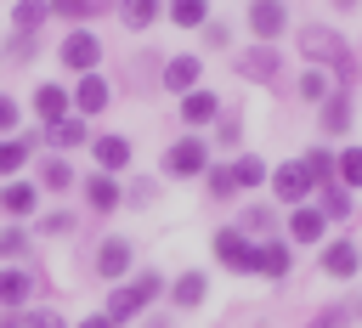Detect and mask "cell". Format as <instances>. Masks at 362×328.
<instances>
[{"instance_id": "cell-25", "label": "cell", "mask_w": 362, "mask_h": 328, "mask_svg": "<svg viewBox=\"0 0 362 328\" xmlns=\"http://www.w3.org/2000/svg\"><path fill=\"white\" fill-rule=\"evenodd\" d=\"M322 124L328 130H345L351 124V96L339 90V96H322Z\"/></svg>"}, {"instance_id": "cell-43", "label": "cell", "mask_w": 362, "mask_h": 328, "mask_svg": "<svg viewBox=\"0 0 362 328\" xmlns=\"http://www.w3.org/2000/svg\"><path fill=\"white\" fill-rule=\"evenodd\" d=\"M334 6H356V0H334Z\"/></svg>"}, {"instance_id": "cell-15", "label": "cell", "mask_w": 362, "mask_h": 328, "mask_svg": "<svg viewBox=\"0 0 362 328\" xmlns=\"http://www.w3.org/2000/svg\"><path fill=\"white\" fill-rule=\"evenodd\" d=\"M215 107H221V102H215L209 90H187V96H181V119H187V124H209Z\"/></svg>"}, {"instance_id": "cell-31", "label": "cell", "mask_w": 362, "mask_h": 328, "mask_svg": "<svg viewBox=\"0 0 362 328\" xmlns=\"http://www.w3.org/2000/svg\"><path fill=\"white\" fill-rule=\"evenodd\" d=\"M300 164H305V175H311V181H328V175H334V158H328L322 147H317V153H305Z\"/></svg>"}, {"instance_id": "cell-19", "label": "cell", "mask_w": 362, "mask_h": 328, "mask_svg": "<svg viewBox=\"0 0 362 328\" xmlns=\"http://www.w3.org/2000/svg\"><path fill=\"white\" fill-rule=\"evenodd\" d=\"M34 294V277L28 271H0V305H23Z\"/></svg>"}, {"instance_id": "cell-16", "label": "cell", "mask_w": 362, "mask_h": 328, "mask_svg": "<svg viewBox=\"0 0 362 328\" xmlns=\"http://www.w3.org/2000/svg\"><path fill=\"white\" fill-rule=\"evenodd\" d=\"M255 271L283 277V271H288V243H255Z\"/></svg>"}, {"instance_id": "cell-32", "label": "cell", "mask_w": 362, "mask_h": 328, "mask_svg": "<svg viewBox=\"0 0 362 328\" xmlns=\"http://www.w3.org/2000/svg\"><path fill=\"white\" fill-rule=\"evenodd\" d=\"M40 181H45V187H68V181H74V170H68L62 158H45V170H40Z\"/></svg>"}, {"instance_id": "cell-37", "label": "cell", "mask_w": 362, "mask_h": 328, "mask_svg": "<svg viewBox=\"0 0 362 328\" xmlns=\"http://www.w3.org/2000/svg\"><path fill=\"white\" fill-rule=\"evenodd\" d=\"M23 328H62V317H57V311H28Z\"/></svg>"}, {"instance_id": "cell-14", "label": "cell", "mask_w": 362, "mask_h": 328, "mask_svg": "<svg viewBox=\"0 0 362 328\" xmlns=\"http://www.w3.org/2000/svg\"><path fill=\"white\" fill-rule=\"evenodd\" d=\"M238 68H243L249 79H272V74H277V51H272V45H255V51L238 57Z\"/></svg>"}, {"instance_id": "cell-8", "label": "cell", "mask_w": 362, "mask_h": 328, "mask_svg": "<svg viewBox=\"0 0 362 328\" xmlns=\"http://www.w3.org/2000/svg\"><path fill=\"white\" fill-rule=\"evenodd\" d=\"M96 271H102V277H124V271H130V243H124V238H107V243L96 249Z\"/></svg>"}, {"instance_id": "cell-13", "label": "cell", "mask_w": 362, "mask_h": 328, "mask_svg": "<svg viewBox=\"0 0 362 328\" xmlns=\"http://www.w3.org/2000/svg\"><path fill=\"white\" fill-rule=\"evenodd\" d=\"M51 17V6L45 0H17L11 6V23H17V34H40V23Z\"/></svg>"}, {"instance_id": "cell-36", "label": "cell", "mask_w": 362, "mask_h": 328, "mask_svg": "<svg viewBox=\"0 0 362 328\" xmlns=\"http://www.w3.org/2000/svg\"><path fill=\"white\" fill-rule=\"evenodd\" d=\"M28 249V232H0V254H23Z\"/></svg>"}, {"instance_id": "cell-23", "label": "cell", "mask_w": 362, "mask_h": 328, "mask_svg": "<svg viewBox=\"0 0 362 328\" xmlns=\"http://www.w3.org/2000/svg\"><path fill=\"white\" fill-rule=\"evenodd\" d=\"M204 288H209V283H204V271H181L170 294H175V305H198V300H204Z\"/></svg>"}, {"instance_id": "cell-1", "label": "cell", "mask_w": 362, "mask_h": 328, "mask_svg": "<svg viewBox=\"0 0 362 328\" xmlns=\"http://www.w3.org/2000/svg\"><path fill=\"white\" fill-rule=\"evenodd\" d=\"M300 51L311 57V62H334L339 68V79H351L356 68H351V51H345V40L334 34V28H300Z\"/></svg>"}, {"instance_id": "cell-42", "label": "cell", "mask_w": 362, "mask_h": 328, "mask_svg": "<svg viewBox=\"0 0 362 328\" xmlns=\"http://www.w3.org/2000/svg\"><path fill=\"white\" fill-rule=\"evenodd\" d=\"M79 328H113V322H107V317H85Z\"/></svg>"}, {"instance_id": "cell-12", "label": "cell", "mask_w": 362, "mask_h": 328, "mask_svg": "<svg viewBox=\"0 0 362 328\" xmlns=\"http://www.w3.org/2000/svg\"><path fill=\"white\" fill-rule=\"evenodd\" d=\"M85 198H90V209H102V215L124 204V192L113 187V175H85Z\"/></svg>"}, {"instance_id": "cell-18", "label": "cell", "mask_w": 362, "mask_h": 328, "mask_svg": "<svg viewBox=\"0 0 362 328\" xmlns=\"http://www.w3.org/2000/svg\"><path fill=\"white\" fill-rule=\"evenodd\" d=\"M164 85H170V90H181V96H187V90H192V85H198V57H175V62H170V68H164Z\"/></svg>"}, {"instance_id": "cell-24", "label": "cell", "mask_w": 362, "mask_h": 328, "mask_svg": "<svg viewBox=\"0 0 362 328\" xmlns=\"http://www.w3.org/2000/svg\"><path fill=\"white\" fill-rule=\"evenodd\" d=\"M119 17H124L130 28H153V17H158V0H119Z\"/></svg>"}, {"instance_id": "cell-26", "label": "cell", "mask_w": 362, "mask_h": 328, "mask_svg": "<svg viewBox=\"0 0 362 328\" xmlns=\"http://www.w3.org/2000/svg\"><path fill=\"white\" fill-rule=\"evenodd\" d=\"M45 136H51L57 147H79V141H85V119H57V124H45Z\"/></svg>"}, {"instance_id": "cell-22", "label": "cell", "mask_w": 362, "mask_h": 328, "mask_svg": "<svg viewBox=\"0 0 362 328\" xmlns=\"http://www.w3.org/2000/svg\"><path fill=\"white\" fill-rule=\"evenodd\" d=\"M288 232H294L300 243H317V238H322V209H294Z\"/></svg>"}, {"instance_id": "cell-10", "label": "cell", "mask_w": 362, "mask_h": 328, "mask_svg": "<svg viewBox=\"0 0 362 328\" xmlns=\"http://www.w3.org/2000/svg\"><path fill=\"white\" fill-rule=\"evenodd\" d=\"M34 113H40L45 124L68 119V90H62V85H40V90H34Z\"/></svg>"}, {"instance_id": "cell-41", "label": "cell", "mask_w": 362, "mask_h": 328, "mask_svg": "<svg viewBox=\"0 0 362 328\" xmlns=\"http://www.w3.org/2000/svg\"><path fill=\"white\" fill-rule=\"evenodd\" d=\"M339 322H345V311H322V317H317L311 328H339Z\"/></svg>"}, {"instance_id": "cell-27", "label": "cell", "mask_w": 362, "mask_h": 328, "mask_svg": "<svg viewBox=\"0 0 362 328\" xmlns=\"http://www.w3.org/2000/svg\"><path fill=\"white\" fill-rule=\"evenodd\" d=\"M170 17H175L181 28H198V23L209 17V6H204V0H170Z\"/></svg>"}, {"instance_id": "cell-6", "label": "cell", "mask_w": 362, "mask_h": 328, "mask_svg": "<svg viewBox=\"0 0 362 328\" xmlns=\"http://www.w3.org/2000/svg\"><path fill=\"white\" fill-rule=\"evenodd\" d=\"M283 23H288L283 0H255V6H249V28H255L260 40H277V34H283Z\"/></svg>"}, {"instance_id": "cell-3", "label": "cell", "mask_w": 362, "mask_h": 328, "mask_svg": "<svg viewBox=\"0 0 362 328\" xmlns=\"http://www.w3.org/2000/svg\"><path fill=\"white\" fill-rule=\"evenodd\" d=\"M215 260H221L226 271H255V243H249L238 226H226V232H215Z\"/></svg>"}, {"instance_id": "cell-17", "label": "cell", "mask_w": 362, "mask_h": 328, "mask_svg": "<svg viewBox=\"0 0 362 328\" xmlns=\"http://www.w3.org/2000/svg\"><path fill=\"white\" fill-rule=\"evenodd\" d=\"M356 260H362V254H356L351 243H328V249H322V271H328V277H351Z\"/></svg>"}, {"instance_id": "cell-28", "label": "cell", "mask_w": 362, "mask_h": 328, "mask_svg": "<svg viewBox=\"0 0 362 328\" xmlns=\"http://www.w3.org/2000/svg\"><path fill=\"white\" fill-rule=\"evenodd\" d=\"M345 215H351V192L345 187H328L322 192V221H345Z\"/></svg>"}, {"instance_id": "cell-30", "label": "cell", "mask_w": 362, "mask_h": 328, "mask_svg": "<svg viewBox=\"0 0 362 328\" xmlns=\"http://www.w3.org/2000/svg\"><path fill=\"white\" fill-rule=\"evenodd\" d=\"M232 181H238V187H260V181H266V164H260V158H238V164H232Z\"/></svg>"}, {"instance_id": "cell-40", "label": "cell", "mask_w": 362, "mask_h": 328, "mask_svg": "<svg viewBox=\"0 0 362 328\" xmlns=\"http://www.w3.org/2000/svg\"><path fill=\"white\" fill-rule=\"evenodd\" d=\"M68 226H74V215H45L40 221V232H68Z\"/></svg>"}, {"instance_id": "cell-2", "label": "cell", "mask_w": 362, "mask_h": 328, "mask_svg": "<svg viewBox=\"0 0 362 328\" xmlns=\"http://www.w3.org/2000/svg\"><path fill=\"white\" fill-rule=\"evenodd\" d=\"M158 288H164V283H158V271H141L130 288H113V294H107V311H102V317H107V322H130V317H136Z\"/></svg>"}, {"instance_id": "cell-34", "label": "cell", "mask_w": 362, "mask_h": 328, "mask_svg": "<svg viewBox=\"0 0 362 328\" xmlns=\"http://www.w3.org/2000/svg\"><path fill=\"white\" fill-rule=\"evenodd\" d=\"M102 0H51V11H62V17H85V11H96Z\"/></svg>"}, {"instance_id": "cell-39", "label": "cell", "mask_w": 362, "mask_h": 328, "mask_svg": "<svg viewBox=\"0 0 362 328\" xmlns=\"http://www.w3.org/2000/svg\"><path fill=\"white\" fill-rule=\"evenodd\" d=\"M243 226H249V232H266V226H272V215H266V209H249V215H243Z\"/></svg>"}, {"instance_id": "cell-33", "label": "cell", "mask_w": 362, "mask_h": 328, "mask_svg": "<svg viewBox=\"0 0 362 328\" xmlns=\"http://www.w3.org/2000/svg\"><path fill=\"white\" fill-rule=\"evenodd\" d=\"M300 96H305V102H322V96H328V79H322V74H305V79H300Z\"/></svg>"}, {"instance_id": "cell-29", "label": "cell", "mask_w": 362, "mask_h": 328, "mask_svg": "<svg viewBox=\"0 0 362 328\" xmlns=\"http://www.w3.org/2000/svg\"><path fill=\"white\" fill-rule=\"evenodd\" d=\"M334 164H339V181L345 187H362V147H345Z\"/></svg>"}, {"instance_id": "cell-21", "label": "cell", "mask_w": 362, "mask_h": 328, "mask_svg": "<svg viewBox=\"0 0 362 328\" xmlns=\"http://www.w3.org/2000/svg\"><path fill=\"white\" fill-rule=\"evenodd\" d=\"M0 209H6V215H28V209H34V181H11V187L0 192Z\"/></svg>"}, {"instance_id": "cell-9", "label": "cell", "mask_w": 362, "mask_h": 328, "mask_svg": "<svg viewBox=\"0 0 362 328\" xmlns=\"http://www.w3.org/2000/svg\"><path fill=\"white\" fill-rule=\"evenodd\" d=\"M74 107H79V113H102V107H107V85H102L96 74H79V85H74Z\"/></svg>"}, {"instance_id": "cell-38", "label": "cell", "mask_w": 362, "mask_h": 328, "mask_svg": "<svg viewBox=\"0 0 362 328\" xmlns=\"http://www.w3.org/2000/svg\"><path fill=\"white\" fill-rule=\"evenodd\" d=\"M0 130H17V102L0 96Z\"/></svg>"}, {"instance_id": "cell-7", "label": "cell", "mask_w": 362, "mask_h": 328, "mask_svg": "<svg viewBox=\"0 0 362 328\" xmlns=\"http://www.w3.org/2000/svg\"><path fill=\"white\" fill-rule=\"evenodd\" d=\"M272 187H277L283 204H300V198L311 192V175H305V164H283V170L272 175Z\"/></svg>"}, {"instance_id": "cell-5", "label": "cell", "mask_w": 362, "mask_h": 328, "mask_svg": "<svg viewBox=\"0 0 362 328\" xmlns=\"http://www.w3.org/2000/svg\"><path fill=\"white\" fill-rule=\"evenodd\" d=\"M204 164H209V147H204V141H192V136H187V141H175V147L164 153V170H170V175H198Z\"/></svg>"}, {"instance_id": "cell-4", "label": "cell", "mask_w": 362, "mask_h": 328, "mask_svg": "<svg viewBox=\"0 0 362 328\" xmlns=\"http://www.w3.org/2000/svg\"><path fill=\"white\" fill-rule=\"evenodd\" d=\"M96 57H102V45H96V34H90V28H74V34L62 40V62H68L74 74H90V68H96Z\"/></svg>"}, {"instance_id": "cell-35", "label": "cell", "mask_w": 362, "mask_h": 328, "mask_svg": "<svg viewBox=\"0 0 362 328\" xmlns=\"http://www.w3.org/2000/svg\"><path fill=\"white\" fill-rule=\"evenodd\" d=\"M209 192H215V198H232V192H238L232 170H215V175H209Z\"/></svg>"}, {"instance_id": "cell-20", "label": "cell", "mask_w": 362, "mask_h": 328, "mask_svg": "<svg viewBox=\"0 0 362 328\" xmlns=\"http://www.w3.org/2000/svg\"><path fill=\"white\" fill-rule=\"evenodd\" d=\"M34 153V136H17V141H0V175H17Z\"/></svg>"}, {"instance_id": "cell-11", "label": "cell", "mask_w": 362, "mask_h": 328, "mask_svg": "<svg viewBox=\"0 0 362 328\" xmlns=\"http://www.w3.org/2000/svg\"><path fill=\"white\" fill-rule=\"evenodd\" d=\"M90 153H96L102 175H107V170H124V164H130V141H124V136H96V147H90Z\"/></svg>"}]
</instances>
